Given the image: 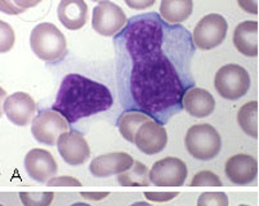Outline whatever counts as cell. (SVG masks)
Instances as JSON below:
<instances>
[{
	"label": "cell",
	"instance_id": "obj_1",
	"mask_svg": "<svg viewBox=\"0 0 259 206\" xmlns=\"http://www.w3.org/2000/svg\"><path fill=\"white\" fill-rule=\"evenodd\" d=\"M115 75L121 106L166 125L183 110L195 87L193 33L151 12L128 20L114 36Z\"/></svg>",
	"mask_w": 259,
	"mask_h": 206
},
{
	"label": "cell",
	"instance_id": "obj_2",
	"mask_svg": "<svg viewBox=\"0 0 259 206\" xmlns=\"http://www.w3.org/2000/svg\"><path fill=\"white\" fill-rule=\"evenodd\" d=\"M113 103L106 86L80 74H68L62 79L52 110L73 125L83 117L110 110Z\"/></svg>",
	"mask_w": 259,
	"mask_h": 206
},
{
	"label": "cell",
	"instance_id": "obj_3",
	"mask_svg": "<svg viewBox=\"0 0 259 206\" xmlns=\"http://www.w3.org/2000/svg\"><path fill=\"white\" fill-rule=\"evenodd\" d=\"M30 48L36 57L47 62H57L67 54V40L53 23L37 24L30 33Z\"/></svg>",
	"mask_w": 259,
	"mask_h": 206
},
{
	"label": "cell",
	"instance_id": "obj_4",
	"mask_svg": "<svg viewBox=\"0 0 259 206\" xmlns=\"http://www.w3.org/2000/svg\"><path fill=\"white\" fill-rule=\"evenodd\" d=\"M185 145L188 153L196 160L208 161L219 154L223 142L220 134L213 126L198 123L188 129Z\"/></svg>",
	"mask_w": 259,
	"mask_h": 206
},
{
	"label": "cell",
	"instance_id": "obj_5",
	"mask_svg": "<svg viewBox=\"0 0 259 206\" xmlns=\"http://www.w3.org/2000/svg\"><path fill=\"white\" fill-rule=\"evenodd\" d=\"M214 87L225 99L236 100L243 97L251 87V78L245 68L235 64L221 67L215 73Z\"/></svg>",
	"mask_w": 259,
	"mask_h": 206
},
{
	"label": "cell",
	"instance_id": "obj_6",
	"mask_svg": "<svg viewBox=\"0 0 259 206\" xmlns=\"http://www.w3.org/2000/svg\"><path fill=\"white\" fill-rule=\"evenodd\" d=\"M228 23L223 15L211 13L198 21L193 31L196 48L208 51L219 46L226 38Z\"/></svg>",
	"mask_w": 259,
	"mask_h": 206
},
{
	"label": "cell",
	"instance_id": "obj_7",
	"mask_svg": "<svg viewBox=\"0 0 259 206\" xmlns=\"http://www.w3.org/2000/svg\"><path fill=\"white\" fill-rule=\"evenodd\" d=\"M68 121L53 110L40 111L31 122V134L35 140L45 145L57 144L60 135L68 132Z\"/></svg>",
	"mask_w": 259,
	"mask_h": 206
},
{
	"label": "cell",
	"instance_id": "obj_8",
	"mask_svg": "<svg viewBox=\"0 0 259 206\" xmlns=\"http://www.w3.org/2000/svg\"><path fill=\"white\" fill-rule=\"evenodd\" d=\"M127 16L119 5L112 2H99L93 11L94 30L99 35L115 36L126 27Z\"/></svg>",
	"mask_w": 259,
	"mask_h": 206
},
{
	"label": "cell",
	"instance_id": "obj_9",
	"mask_svg": "<svg viewBox=\"0 0 259 206\" xmlns=\"http://www.w3.org/2000/svg\"><path fill=\"white\" fill-rule=\"evenodd\" d=\"M187 178L186 162L175 157L162 158L150 170V182L157 187H181Z\"/></svg>",
	"mask_w": 259,
	"mask_h": 206
},
{
	"label": "cell",
	"instance_id": "obj_10",
	"mask_svg": "<svg viewBox=\"0 0 259 206\" xmlns=\"http://www.w3.org/2000/svg\"><path fill=\"white\" fill-rule=\"evenodd\" d=\"M3 110L7 119L15 126L24 127L35 119L36 103L26 92H14L4 100Z\"/></svg>",
	"mask_w": 259,
	"mask_h": 206
},
{
	"label": "cell",
	"instance_id": "obj_11",
	"mask_svg": "<svg viewBox=\"0 0 259 206\" xmlns=\"http://www.w3.org/2000/svg\"><path fill=\"white\" fill-rule=\"evenodd\" d=\"M57 148L64 161L70 166L83 165L90 157V146L84 136L74 130L60 135Z\"/></svg>",
	"mask_w": 259,
	"mask_h": 206
},
{
	"label": "cell",
	"instance_id": "obj_12",
	"mask_svg": "<svg viewBox=\"0 0 259 206\" xmlns=\"http://www.w3.org/2000/svg\"><path fill=\"white\" fill-rule=\"evenodd\" d=\"M24 168L31 180L47 183L58 172L57 161L53 155L44 149H32L24 157Z\"/></svg>",
	"mask_w": 259,
	"mask_h": 206
},
{
	"label": "cell",
	"instance_id": "obj_13",
	"mask_svg": "<svg viewBox=\"0 0 259 206\" xmlns=\"http://www.w3.org/2000/svg\"><path fill=\"white\" fill-rule=\"evenodd\" d=\"M168 136L165 127L157 121L150 120L141 126L135 136V144L142 153L153 155L166 148Z\"/></svg>",
	"mask_w": 259,
	"mask_h": 206
},
{
	"label": "cell",
	"instance_id": "obj_14",
	"mask_svg": "<svg viewBox=\"0 0 259 206\" xmlns=\"http://www.w3.org/2000/svg\"><path fill=\"white\" fill-rule=\"evenodd\" d=\"M134 159L126 152H111L96 157L91 160L89 171L95 178H108L112 175L122 174L131 170L134 165Z\"/></svg>",
	"mask_w": 259,
	"mask_h": 206
},
{
	"label": "cell",
	"instance_id": "obj_15",
	"mask_svg": "<svg viewBox=\"0 0 259 206\" xmlns=\"http://www.w3.org/2000/svg\"><path fill=\"white\" fill-rule=\"evenodd\" d=\"M225 174L236 186H248L257 178L258 162L252 155L237 153L226 161Z\"/></svg>",
	"mask_w": 259,
	"mask_h": 206
},
{
	"label": "cell",
	"instance_id": "obj_16",
	"mask_svg": "<svg viewBox=\"0 0 259 206\" xmlns=\"http://www.w3.org/2000/svg\"><path fill=\"white\" fill-rule=\"evenodd\" d=\"M183 108L191 116L202 119L211 115L214 111L215 99L207 90L194 87L183 97Z\"/></svg>",
	"mask_w": 259,
	"mask_h": 206
},
{
	"label": "cell",
	"instance_id": "obj_17",
	"mask_svg": "<svg viewBox=\"0 0 259 206\" xmlns=\"http://www.w3.org/2000/svg\"><path fill=\"white\" fill-rule=\"evenodd\" d=\"M233 43L237 51L245 57H257L258 54V22L248 20L237 24L234 30Z\"/></svg>",
	"mask_w": 259,
	"mask_h": 206
},
{
	"label": "cell",
	"instance_id": "obj_18",
	"mask_svg": "<svg viewBox=\"0 0 259 206\" xmlns=\"http://www.w3.org/2000/svg\"><path fill=\"white\" fill-rule=\"evenodd\" d=\"M58 19L65 28L78 30L87 23L88 5L83 0H64L58 6Z\"/></svg>",
	"mask_w": 259,
	"mask_h": 206
},
{
	"label": "cell",
	"instance_id": "obj_19",
	"mask_svg": "<svg viewBox=\"0 0 259 206\" xmlns=\"http://www.w3.org/2000/svg\"><path fill=\"white\" fill-rule=\"evenodd\" d=\"M191 0H164L160 3L159 15L168 24H181L193 13Z\"/></svg>",
	"mask_w": 259,
	"mask_h": 206
},
{
	"label": "cell",
	"instance_id": "obj_20",
	"mask_svg": "<svg viewBox=\"0 0 259 206\" xmlns=\"http://www.w3.org/2000/svg\"><path fill=\"white\" fill-rule=\"evenodd\" d=\"M152 120L146 114L136 111H124L118 119V128L124 140L129 143H135V136L141 126Z\"/></svg>",
	"mask_w": 259,
	"mask_h": 206
},
{
	"label": "cell",
	"instance_id": "obj_21",
	"mask_svg": "<svg viewBox=\"0 0 259 206\" xmlns=\"http://www.w3.org/2000/svg\"><path fill=\"white\" fill-rule=\"evenodd\" d=\"M118 182L122 187H146L150 183V172L143 162L134 161V165L124 172L118 175Z\"/></svg>",
	"mask_w": 259,
	"mask_h": 206
},
{
	"label": "cell",
	"instance_id": "obj_22",
	"mask_svg": "<svg viewBox=\"0 0 259 206\" xmlns=\"http://www.w3.org/2000/svg\"><path fill=\"white\" fill-rule=\"evenodd\" d=\"M258 103L256 100L244 104L237 113V123L246 135L257 138L258 137Z\"/></svg>",
	"mask_w": 259,
	"mask_h": 206
},
{
	"label": "cell",
	"instance_id": "obj_23",
	"mask_svg": "<svg viewBox=\"0 0 259 206\" xmlns=\"http://www.w3.org/2000/svg\"><path fill=\"white\" fill-rule=\"evenodd\" d=\"M23 206H50L52 204L53 192H20Z\"/></svg>",
	"mask_w": 259,
	"mask_h": 206
},
{
	"label": "cell",
	"instance_id": "obj_24",
	"mask_svg": "<svg viewBox=\"0 0 259 206\" xmlns=\"http://www.w3.org/2000/svg\"><path fill=\"white\" fill-rule=\"evenodd\" d=\"M191 187H221L223 182L219 176L211 171H200L194 175L190 182Z\"/></svg>",
	"mask_w": 259,
	"mask_h": 206
},
{
	"label": "cell",
	"instance_id": "obj_25",
	"mask_svg": "<svg viewBox=\"0 0 259 206\" xmlns=\"http://www.w3.org/2000/svg\"><path fill=\"white\" fill-rule=\"evenodd\" d=\"M228 196L225 192H203L198 197L197 206H228Z\"/></svg>",
	"mask_w": 259,
	"mask_h": 206
},
{
	"label": "cell",
	"instance_id": "obj_26",
	"mask_svg": "<svg viewBox=\"0 0 259 206\" xmlns=\"http://www.w3.org/2000/svg\"><path fill=\"white\" fill-rule=\"evenodd\" d=\"M0 51L6 53L11 51L15 42L14 30L5 21H0Z\"/></svg>",
	"mask_w": 259,
	"mask_h": 206
},
{
	"label": "cell",
	"instance_id": "obj_27",
	"mask_svg": "<svg viewBox=\"0 0 259 206\" xmlns=\"http://www.w3.org/2000/svg\"><path fill=\"white\" fill-rule=\"evenodd\" d=\"M39 2H0V10L8 15H16L23 13L29 7L36 6Z\"/></svg>",
	"mask_w": 259,
	"mask_h": 206
},
{
	"label": "cell",
	"instance_id": "obj_28",
	"mask_svg": "<svg viewBox=\"0 0 259 206\" xmlns=\"http://www.w3.org/2000/svg\"><path fill=\"white\" fill-rule=\"evenodd\" d=\"M49 187H81L82 183L73 176H54L47 182Z\"/></svg>",
	"mask_w": 259,
	"mask_h": 206
},
{
	"label": "cell",
	"instance_id": "obj_29",
	"mask_svg": "<svg viewBox=\"0 0 259 206\" xmlns=\"http://www.w3.org/2000/svg\"><path fill=\"white\" fill-rule=\"evenodd\" d=\"M145 198L156 203H165L179 196V192H144Z\"/></svg>",
	"mask_w": 259,
	"mask_h": 206
},
{
	"label": "cell",
	"instance_id": "obj_30",
	"mask_svg": "<svg viewBox=\"0 0 259 206\" xmlns=\"http://www.w3.org/2000/svg\"><path fill=\"white\" fill-rule=\"evenodd\" d=\"M239 4V6L242 8V10L245 11L246 13L249 14H253L256 15L258 13V5H257V2H249V0H240V2H237Z\"/></svg>",
	"mask_w": 259,
	"mask_h": 206
},
{
	"label": "cell",
	"instance_id": "obj_31",
	"mask_svg": "<svg viewBox=\"0 0 259 206\" xmlns=\"http://www.w3.org/2000/svg\"><path fill=\"white\" fill-rule=\"evenodd\" d=\"M156 2L153 0H145V2H134V0H127L126 4L128 7L135 8V10H145V8L151 7Z\"/></svg>",
	"mask_w": 259,
	"mask_h": 206
},
{
	"label": "cell",
	"instance_id": "obj_32",
	"mask_svg": "<svg viewBox=\"0 0 259 206\" xmlns=\"http://www.w3.org/2000/svg\"><path fill=\"white\" fill-rule=\"evenodd\" d=\"M80 195L88 200H103L110 195V192H81Z\"/></svg>",
	"mask_w": 259,
	"mask_h": 206
},
{
	"label": "cell",
	"instance_id": "obj_33",
	"mask_svg": "<svg viewBox=\"0 0 259 206\" xmlns=\"http://www.w3.org/2000/svg\"><path fill=\"white\" fill-rule=\"evenodd\" d=\"M129 206H152V205L146 203V201H136V203H134L132 205H129Z\"/></svg>",
	"mask_w": 259,
	"mask_h": 206
},
{
	"label": "cell",
	"instance_id": "obj_34",
	"mask_svg": "<svg viewBox=\"0 0 259 206\" xmlns=\"http://www.w3.org/2000/svg\"><path fill=\"white\" fill-rule=\"evenodd\" d=\"M70 206H93L90 204H87V203H81V201H78V203H75V204H72Z\"/></svg>",
	"mask_w": 259,
	"mask_h": 206
},
{
	"label": "cell",
	"instance_id": "obj_35",
	"mask_svg": "<svg viewBox=\"0 0 259 206\" xmlns=\"http://www.w3.org/2000/svg\"><path fill=\"white\" fill-rule=\"evenodd\" d=\"M239 206H251V205H246V204H241V205H239Z\"/></svg>",
	"mask_w": 259,
	"mask_h": 206
},
{
	"label": "cell",
	"instance_id": "obj_36",
	"mask_svg": "<svg viewBox=\"0 0 259 206\" xmlns=\"http://www.w3.org/2000/svg\"><path fill=\"white\" fill-rule=\"evenodd\" d=\"M2 206H4V205H2Z\"/></svg>",
	"mask_w": 259,
	"mask_h": 206
}]
</instances>
